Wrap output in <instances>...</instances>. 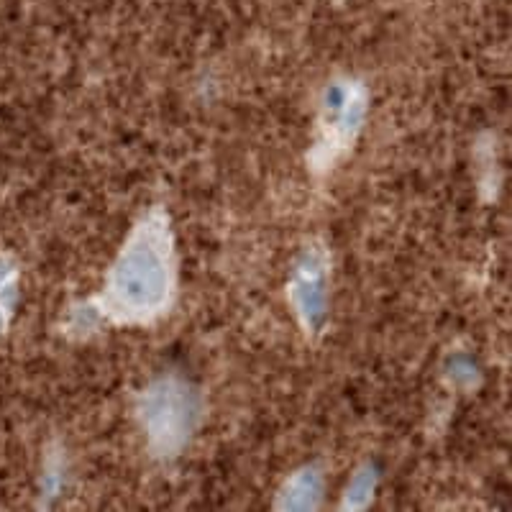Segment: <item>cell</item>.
<instances>
[{
  "label": "cell",
  "mask_w": 512,
  "mask_h": 512,
  "mask_svg": "<svg viewBox=\"0 0 512 512\" xmlns=\"http://www.w3.org/2000/svg\"><path fill=\"white\" fill-rule=\"evenodd\" d=\"M177 300V244L164 208L146 210L128 231L105 272L103 290L90 297L108 326L146 328L169 315Z\"/></svg>",
  "instance_id": "1"
},
{
  "label": "cell",
  "mask_w": 512,
  "mask_h": 512,
  "mask_svg": "<svg viewBox=\"0 0 512 512\" xmlns=\"http://www.w3.org/2000/svg\"><path fill=\"white\" fill-rule=\"evenodd\" d=\"M136 420L144 433L146 454L157 461L177 459L198 431V392L180 374H162L136 397Z\"/></svg>",
  "instance_id": "2"
},
{
  "label": "cell",
  "mask_w": 512,
  "mask_h": 512,
  "mask_svg": "<svg viewBox=\"0 0 512 512\" xmlns=\"http://www.w3.org/2000/svg\"><path fill=\"white\" fill-rule=\"evenodd\" d=\"M369 108V88L354 77H336L320 95V111L315 121L313 149L308 169L313 175H328L359 139Z\"/></svg>",
  "instance_id": "3"
},
{
  "label": "cell",
  "mask_w": 512,
  "mask_h": 512,
  "mask_svg": "<svg viewBox=\"0 0 512 512\" xmlns=\"http://www.w3.org/2000/svg\"><path fill=\"white\" fill-rule=\"evenodd\" d=\"M331 303V251L323 241H310L292 264L287 280V305L308 338L323 333Z\"/></svg>",
  "instance_id": "4"
},
{
  "label": "cell",
  "mask_w": 512,
  "mask_h": 512,
  "mask_svg": "<svg viewBox=\"0 0 512 512\" xmlns=\"http://www.w3.org/2000/svg\"><path fill=\"white\" fill-rule=\"evenodd\" d=\"M323 500V474L318 466H303L282 482L274 510H318Z\"/></svg>",
  "instance_id": "5"
},
{
  "label": "cell",
  "mask_w": 512,
  "mask_h": 512,
  "mask_svg": "<svg viewBox=\"0 0 512 512\" xmlns=\"http://www.w3.org/2000/svg\"><path fill=\"white\" fill-rule=\"evenodd\" d=\"M377 479V469L372 464L361 466L359 472L351 477L349 487H346L341 510H367L369 502H372L374 487H377Z\"/></svg>",
  "instance_id": "6"
}]
</instances>
